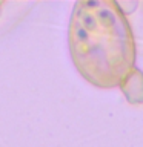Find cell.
<instances>
[{
  "mask_svg": "<svg viewBox=\"0 0 143 147\" xmlns=\"http://www.w3.org/2000/svg\"><path fill=\"white\" fill-rule=\"evenodd\" d=\"M76 67L100 87L118 86L134 64V41L123 12L112 2H78L69 26Z\"/></svg>",
  "mask_w": 143,
  "mask_h": 147,
  "instance_id": "obj_1",
  "label": "cell"
}]
</instances>
